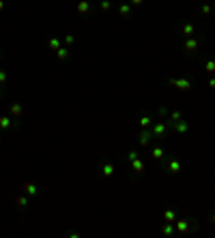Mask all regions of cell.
I'll use <instances>...</instances> for the list:
<instances>
[{
    "mask_svg": "<svg viewBox=\"0 0 215 238\" xmlns=\"http://www.w3.org/2000/svg\"><path fill=\"white\" fill-rule=\"evenodd\" d=\"M153 133H155V135H164V133H166V124H164V122L155 124V127H153Z\"/></svg>",
    "mask_w": 215,
    "mask_h": 238,
    "instance_id": "3",
    "label": "cell"
},
{
    "mask_svg": "<svg viewBox=\"0 0 215 238\" xmlns=\"http://www.w3.org/2000/svg\"><path fill=\"white\" fill-rule=\"evenodd\" d=\"M172 232H174V227H172V225H170V223H168V225L164 227V234H166V236H170V234H172Z\"/></svg>",
    "mask_w": 215,
    "mask_h": 238,
    "instance_id": "15",
    "label": "cell"
},
{
    "mask_svg": "<svg viewBox=\"0 0 215 238\" xmlns=\"http://www.w3.org/2000/svg\"><path fill=\"white\" fill-rule=\"evenodd\" d=\"M11 112H13V114L17 116V114H20V112H22V107H20V105H13V107H11Z\"/></svg>",
    "mask_w": 215,
    "mask_h": 238,
    "instance_id": "19",
    "label": "cell"
},
{
    "mask_svg": "<svg viewBox=\"0 0 215 238\" xmlns=\"http://www.w3.org/2000/svg\"><path fill=\"white\" fill-rule=\"evenodd\" d=\"M207 71H209V73H213V71H215V62H213V60H209V62H207Z\"/></svg>",
    "mask_w": 215,
    "mask_h": 238,
    "instance_id": "16",
    "label": "cell"
},
{
    "mask_svg": "<svg viewBox=\"0 0 215 238\" xmlns=\"http://www.w3.org/2000/svg\"><path fill=\"white\" fill-rule=\"evenodd\" d=\"M22 191H24V193H28V195H34V193H37V187H34L32 182H24Z\"/></svg>",
    "mask_w": 215,
    "mask_h": 238,
    "instance_id": "2",
    "label": "cell"
},
{
    "mask_svg": "<svg viewBox=\"0 0 215 238\" xmlns=\"http://www.w3.org/2000/svg\"><path fill=\"white\" fill-rule=\"evenodd\" d=\"M9 127H11V120H9V118H0V129H9Z\"/></svg>",
    "mask_w": 215,
    "mask_h": 238,
    "instance_id": "7",
    "label": "cell"
},
{
    "mask_svg": "<svg viewBox=\"0 0 215 238\" xmlns=\"http://www.w3.org/2000/svg\"><path fill=\"white\" fill-rule=\"evenodd\" d=\"M213 221H215V215H213Z\"/></svg>",
    "mask_w": 215,
    "mask_h": 238,
    "instance_id": "26",
    "label": "cell"
},
{
    "mask_svg": "<svg viewBox=\"0 0 215 238\" xmlns=\"http://www.w3.org/2000/svg\"><path fill=\"white\" fill-rule=\"evenodd\" d=\"M103 174H105V176H112V174H114V165H112V163H105V165H103Z\"/></svg>",
    "mask_w": 215,
    "mask_h": 238,
    "instance_id": "6",
    "label": "cell"
},
{
    "mask_svg": "<svg viewBox=\"0 0 215 238\" xmlns=\"http://www.w3.org/2000/svg\"><path fill=\"white\" fill-rule=\"evenodd\" d=\"M174 217H176V215H174V210H166V221H168V223H172V221H174Z\"/></svg>",
    "mask_w": 215,
    "mask_h": 238,
    "instance_id": "9",
    "label": "cell"
},
{
    "mask_svg": "<svg viewBox=\"0 0 215 238\" xmlns=\"http://www.w3.org/2000/svg\"><path fill=\"white\" fill-rule=\"evenodd\" d=\"M187 225H189L187 221H178V223H176V230H178V232H185V230H187Z\"/></svg>",
    "mask_w": 215,
    "mask_h": 238,
    "instance_id": "11",
    "label": "cell"
},
{
    "mask_svg": "<svg viewBox=\"0 0 215 238\" xmlns=\"http://www.w3.org/2000/svg\"><path fill=\"white\" fill-rule=\"evenodd\" d=\"M153 157H155V159H161V157H164V150H161V148H153Z\"/></svg>",
    "mask_w": 215,
    "mask_h": 238,
    "instance_id": "13",
    "label": "cell"
},
{
    "mask_svg": "<svg viewBox=\"0 0 215 238\" xmlns=\"http://www.w3.org/2000/svg\"><path fill=\"white\" fill-rule=\"evenodd\" d=\"M183 30H185V34H192V32H194V26H189V24H187Z\"/></svg>",
    "mask_w": 215,
    "mask_h": 238,
    "instance_id": "18",
    "label": "cell"
},
{
    "mask_svg": "<svg viewBox=\"0 0 215 238\" xmlns=\"http://www.w3.org/2000/svg\"><path fill=\"white\" fill-rule=\"evenodd\" d=\"M50 47H54V49H58V41H56V39H52V41H50Z\"/></svg>",
    "mask_w": 215,
    "mask_h": 238,
    "instance_id": "21",
    "label": "cell"
},
{
    "mask_svg": "<svg viewBox=\"0 0 215 238\" xmlns=\"http://www.w3.org/2000/svg\"><path fill=\"white\" fill-rule=\"evenodd\" d=\"M168 170L172 172V174H176L178 170H181V165H178V161H170V163H168Z\"/></svg>",
    "mask_w": 215,
    "mask_h": 238,
    "instance_id": "4",
    "label": "cell"
},
{
    "mask_svg": "<svg viewBox=\"0 0 215 238\" xmlns=\"http://www.w3.org/2000/svg\"><path fill=\"white\" fill-rule=\"evenodd\" d=\"M170 84L176 86V88H181V90H187L192 84H189V79H170Z\"/></svg>",
    "mask_w": 215,
    "mask_h": 238,
    "instance_id": "1",
    "label": "cell"
},
{
    "mask_svg": "<svg viewBox=\"0 0 215 238\" xmlns=\"http://www.w3.org/2000/svg\"><path fill=\"white\" fill-rule=\"evenodd\" d=\"M0 9H2V2H0Z\"/></svg>",
    "mask_w": 215,
    "mask_h": 238,
    "instance_id": "25",
    "label": "cell"
},
{
    "mask_svg": "<svg viewBox=\"0 0 215 238\" xmlns=\"http://www.w3.org/2000/svg\"><path fill=\"white\" fill-rule=\"evenodd\" d=\"M202 13H204V15H209V13H211V7H209V4H204V7H202Z\"/></svg>",
    "mask_w": 215,
    "mask_h": 238,
    "instance_id": "20",
    "label": "cell"
},
{
    "mask_svg": "<svg viewBox=\"0 0 215 238\" xmlns=\"http://www.w3.org/2000/svg\"><path fill=\"white\" fill-rule=\"evenodd\" d=\"M121 13H123V15H129V13H131V7H129V4H123V7H121Z\"/></svg>",
    "mask_w": 215,
    "mask_h": 238,
    "instance_id": "14",
    "label": "cell"
},
{
    "mask_svg": "<svg viewBox=\"0 0 215 238\" xmlns=\"http://www.w3.org/2000/svg\"><path fill=\"white\" fill-rule=\"evenodd\" d=\"M131 2H133V4H142V0H131Z\"/></svg>",
    "mask_w": 215,
    "mask_h": 238,
    "instance_id": "24",
    "label": "cell"
},
{
    "mask_svg": "<svg viewBox=\"0 0 215 238\" xmlns=\"http://www.w3.org/2000/svg\"><path fill=\"white\" fill-rule=\"evenodd\" d=\"M148 140H151V133H142V135H140V144H142V146H146Z\"/></svg>",
    "mask_w": 215,
    "mask_h": 238,
    "instance_id": "8",
    "label": "cell"
},
{
    "mask_svg": "<svg viewBox=\"0 0 215 238\" xmlns=\"http://www.w3.org/2000/svg\"><path fill=\"white\" fill-rule=\"evenodd\" d=\"M0 82H7V73L4 71H0Z\"/></svg>",
    "mask_w": 215,
    "mask_h": 238,
    "instance_id": "23",
    "label": "cell"
},
{
    "mask_svg": "<svg viewBox=\"0 0 215 238\" xmlns=\"http://www.w3.org/2000/svg\"><path fill=\"white\" fill-rule=\"evenodd\" d=\"M133 170H136V172H142V170H144V163H142V161H133Z\"/></svg>",
    "mask_w": 215,
    "mask_h": 238,
    "instance_id": "10",
    "label": "cell"
},
{
    "mask_svg": "<svg viewBox=\"0 0 215 238\" xmlns=\"http://www.w3.org/2000/svg\"><path fill=\"white\" fill-rule=\"evenodd\" d=\"M67 54H69V52H67L65 47H62V49H58V58H67Z\"/></svg>",
    "mask_w": 215,
    "mask_h": 238,
    "instance_id": "17",
    "label": "cell"
},
{
    "mask_svg": "<svg viewBox=\"0 0 215 238\" xmlns=\"http://www.w3.org/2000/svg\"><path fill=\"white\" fill-rule=\"evenodd\" d=\"M140 124H142V127H146V124H151V118H142V120H140Z\"/></svg>",
    "mask_w": 215,
    "mask_h": 238,
    "instance_id": "22",
    "label": "cell"
},
{
    "mask_svg": "<svg viewBox=\"0 0 215 238\" xmlns=\"http://www.w3.org/2000/svg\"><path fill=\"white\" fill-rule=\"evenodd\" d=\"M88 9H91V7H88V2H80V7H78V11H80V13H86V11H88Z\"/></svg>",
    "mask_w": 215,
    "mask_h": 238,
    "instance_id": "12",
    "label": "cell"
},
{
    "mask_svg": "<svg viewBox=\"0 0 215 238\" xmlns=\"http://www.w3.org/2000/svg\"><path fill=\"white\" fill-rule=\"evenodd\" d=\"M185 47H187V49H189V52H194L196 47H198V41H196V39H189V41H187V43H185Z\"/></svg>",
    "mask_w": 215,
    "mask_h": 238,
    "instance_id": "5",
    "label": "cell"
}]
</instances>
